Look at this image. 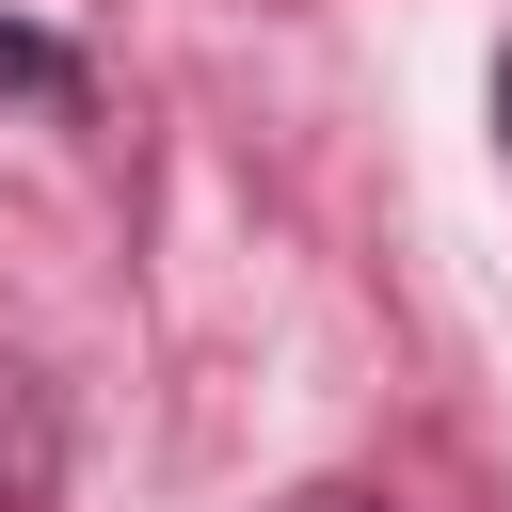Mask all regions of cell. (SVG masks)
<instances>
[{"label": "cell", "instance_id": "cell-1", "mask_svg": "<svg viewBox=\"0 0 512 512\" xmlns=\"http://www.w3.org/2000/svg\"><path fill=\"white\" fill-rule=\"evenodd\" d=\"M64 496V400L32 352H0V512H48Z\"/></svg>", "mask_w": 512, "mask_h": 512}, {"label": "cell", "instance_id": "cell-2", "mask_svg": "<svg viewBox=\"0 0 512 512\" xmlns=\"http://www.w3.org/2000/svg\"><path fill=\"white\" fill-rule=\"evenodd\" d=\"M0 96H48V112H80V96H96V64H80L64 32H16V16H0Z\"/></svg>", "mask_w": 512, "mask_h": 512}, {"label": "cell", "instance_id": "cell-3", "mask_svg": "<svg viewBox=\"0 0 512 512\" xmlns=\"http://www.w3.org/2000/svg\"><path fill=\"white\" fill-rule=\"evenodd\" d=\"M288 512H400V496H368V480H304Z\"/></svg>", "mask_w": 512, "mask_h": 512}, {"label": "cell", "instance_id": "cell-4", "mask_svg": "<svg viewBox=\"0 0 512 512\" xmlns=\"http://www.w3.org/2000/svg\"><path fill=\"white\" fill-rule=\"evenodd\" d=\"M496 144H512V48H496Z\"/></svg>", "mask_w": 512, "mask_h": 512}]
</instances>
